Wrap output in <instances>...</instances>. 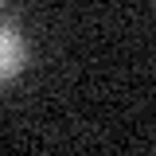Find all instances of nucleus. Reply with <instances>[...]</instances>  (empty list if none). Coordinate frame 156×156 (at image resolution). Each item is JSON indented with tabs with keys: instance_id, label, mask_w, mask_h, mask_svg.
<instances>
[{
	"instance_id": "f257e3e1",
	"label": "nucleus",
	"mask_w": 156,
	"mask_h": 156,
	"mask_svg": "<svg viewBox=\"0 0 156 156\" xmlns=\"http://www.w3.org/2000/svg\"><path fill=\"white\" fill-rule=\"evenodd\" d=\"M23 62H27V43H23V35H20L16 27L0 23V82L16 78L23 70Z\"/></svg>"
}]
</instances>
